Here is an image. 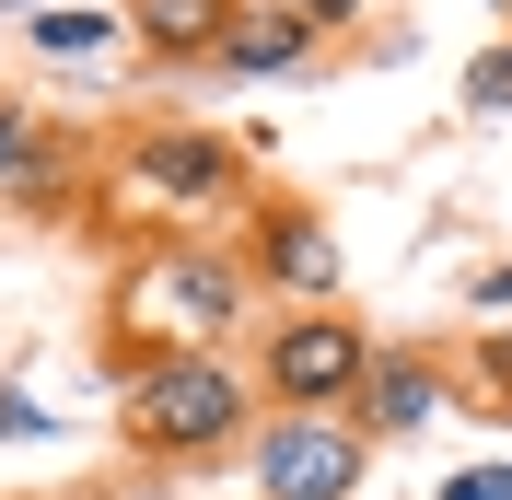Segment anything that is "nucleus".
I'll return each mask as SVG.
<instances>
[{
    "instance_id": "nucleus-14",
    "label": "nucleus",
    "mask_w": 512,
    "mask_h": 500,
    "mask_svg": "<svg viewBox=\"0 0 512 500\" xmlns=\"http://www.w3.org/2000/svg\"><path fill=\"white\" fill-rule=\"evenodd\" d=\"M59 431V407H35L24 384H0V442H47Z\"/></svg>"
},
{
    "instance_id": "nucleus-18",
    "label": "nucleus",
    "mask_w": 512,
    "mask_h": 500,
    "mask_svg": "<svg viewBox=\"0 0 512 500\" xmlns=\"http://www.w3.org/2000/svg\"><path fill=\"white\" fill-rule=\"evenodd\" d=\"M117 500H187V489H175V477H128Z\"/></svg>"
},
{
    "instance_id": "nucleus-13",
    "label": "nucleus",
    "mask_w": 512,
    "mask_h": 500,
    "mask_svg": "<svg viewBox=\"0 0 512 500\" xmlns=\"http://www.w3.org/2000/svg\"><path fill=\"white\" fill-rule=\"evenodd\" d=\"M454 373H466V407H512V326H489L478 349H454Z\"/></svg>"
},
{
    "instance_id": "nucleus-17",
    "label": "nucleus",
    "mask_w": 512,
    "mask_h": 500,
    "mask_svg": "<svg viewBox=\"0 0 512 500\" xmlns=\"http://www.w3.org/2000/svg\"><path fill=\"white\" fill-rule=\"evenodd\" d=\"M466 303H478V314H512V256H501V268H466Z\"/></svg>"
},
{
    "instance_id": "nucleus-9",
    "label": "nucleus",
    "mask_w": 512,
    "mask_h": 500,
    "mask_svg": "<svg viewBox=\"0 0 512 500\" xmlns=\"http://www.w3.org/2000/svg\"><path fill=\"white\" fill-rule=\"evenodd\" d=\"M70 175H82V140H70L47 105L0 94V187L24 198V210H59V198H70Z\"/></svg>"
},
{
    "instance_id": "nucleus-5",
    "label": "nucleus",
    "mask_w": 512,
    "mask_h": 500,
    "mask_svg": "<svg viewBox=\"0 0 512 500\" xmlns=\"http://www.w3.org/2000/svg\"><path fill=\"white\" fill-rule=\"evenodd\" d=\"M245 280L280 291V303H338V280H350V256H338V221L315 210L303 187H256L245 198Z\"/></svg>"
},
{
    "instance_id": "nucleus-3",
    "label": "nucleus",
    "mask_w": 512,
    "mask_h": 500,
    "mask_svg": "<svg viewBox=\"0 0 512 500\" xmlns=\"http://www.w3.org/2000/svg\"><path fill=\"white\" fill-rule=\"evenodd\" d=\"M105 187L128 198V210H152V221H210V210H245L256 198V163L233 152L210 117H128L117 140H105Z\"/></svg>"
},
{
    "instance_id": "nucleus-11",
    "label": "nucleus",
    "mask_w": 512,
    "mask_h": 500,
    "mask_svg": "<svg viewBox=\"0 0 512 500\" xmlns=\"http://www.w3.org/2000/svg\"><path fill=\"white\" fill-rule=\"evenodd\" d=\"M24 47H35L47 70L128 59V12H117V0H35V12H24Z\"/></svg>"
},
{
    "instance_id": "nucleus-8",
    "label": "nucleus",
    "mask_w": 512,
    "mask_h": 500,
    "mask_svg": "<svg viewBox=\"0 0 512 500\" xmlns=\"http://www.w3.org/2000/svg\"><path fill=\"white\" fill-rule=\"evenodd\" d=\"M326 59H338V35H315L303 12H280V0H245L198 82H315Z\"/></svg>"
},
{
    "instance_id": "nucleus-6",
    "label": "nucleus",
    "mask_w": 512,
    "mask_h": 500,
    "mask_svg": "<svg viewBox=\"0 0 512 500\" xmlns=\"http://www.w3.org/2000/svg\"><path fill=\"white\" fill-rule=\"evenodd\" d=\"M233 466H245L256 500H361L373 442H361L350 419H256Z\"/></svg>"
},
{
    "instance_id": "nucleus-4",
    "label": "nucleus",
    "mask_w": 512,
    "mask_h": 500,
    "mask_svg": "<svg viewBox=\"0 0 512 500\" xmlns=\"http://www.w3.org/2000/svg\"><path fill=\"white\" fill-rule=\"evenodd\" d=\"M361 373H373V326L350 303H280L256 326V361H245L268 419H350Z\"/></svg>"
},
{
    "instance_id": "nucleus-19",
    "label": "nucleus",
    "mask_w": 512,
    "mask_h": 500,
    "mask_svg": "<svg viewBox=\"0 0 512 500\" xmlns=\"http://www.w3.org/2000/svg\"><path fill=\"white\" fill-rule=\"evenodd\" d=\"M0 12H35V0H0Z\"/></svg>"
},
{
    "instance_id": "nucleus-12",
    "label": "nucleus",
    "mask_w": 512,
    "mask_h": 500,
    "mask_svg": "<svg viewBox=\"0 0 512 500\" xmlns=\"http://www.w3.org/2000/svg\"><path fill=\"white\" fill-rule=\"evenodd\" d=\"M454 105H466V117H489V128L512 117V35H489L478 59H466V82H454Z\"/></svg>"
},
{
    "instance_id": "nucleus-1",
    "label": "nucleus",
    "mask_w": 512,
    "mask_h": 500,
    "mask_svg": "<svg viewBox=\"0 0 512 500\" xmlns=\"http://www.w3.org/2000/svg\"><path fill=\"white\" fill-rule=\"evenodd\" d=\"M256 419L268 407H256L245 361H222V349H140V361H117V442L140 477L233 466Z\"/></svg>"
},
{
    "instance_id": "nucleus-7",
    "label": "nucleus",
    "mask_w": 512,
    "mask_h": 500,
    "mask_svg": "<svg viewBox=\"0 0 512 500\" xmlns=\"http://www.w3.org/2000/svg\"><path fill=\"white\" fill-rule=\"evenodd\" d=\"M443 407H466V373H454V349L443 338H373V373H361V396H350V431L373 442H419Z\"/></svg>"
},
{
    "instance_id": "nucleus-16",
    "label": "nucleus",
    "mask_w": 512,
    "mask_h": 500,
    "mask_svg": "<svg viewBox=\"0 0 512 500\" xmlns=\"http://www.w3.org/2000/svg\"><path fill=\"white\" fill-rule=\"evenodd\" d=\"M280 12H303V24H315V35H350L361 12H373V0H280Z\"/></svg>"
},
{
    "instance_id": "nucleus-2",
    "label": "nucleus",
    "mask_w": 512,
    "mask_h": 500,
    "mask_svg": "<svg viewBox=\"0 0 512 500\" xmlns=\"http://www.w3.org/2000/svg\"><path fill=\"white\" fill-rule=\"evenodd\" d=\"M245 314H256L245 256L210 245V233H163L152 256H128V268H117L105 349H117V361H140V349H222Z\"/></svg>"
},
{
    "instance_id": "nucleus-15",
    "label": "nucleus",
    "mask_w": 512,
    "mask_h": 500,
    "mask_svg": "<svg viewBox=\"0 0 512 500\" xmlns=\"http://www.w3.org/2000/svg\"><path fill=\"white\" fill-rule=\"evenodd\" d=\"M431 500H512V466H454Z\"/></svg>"
},
{
    "instance_id": "nucleus-10",
    "label": "nucleus",
    "mask_w": 512,
    "mask_h": 500,
    "mask_svg": "<svg viewBox=\"0 0 512 500\" xmlns=\"http://www.w3.org/2000/svg\"><path fill=\"white\" fill-rule=\"evenodd\" d=\"M128 12V59L140 70H210V47L233 35L245 0H117Z\"/></svg>"
}]
</instances>
